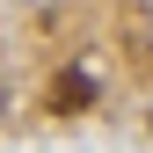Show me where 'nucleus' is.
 <instances>
[{"label":"nucleus","mask_w":153,"mask_h":153,"mask_svg":"<svg viewBox=\"0 0 153 153\" xmlns=\"http://www.w3.org/2000/svg\"><path fill=\"white\" fill-rule=\"evenodd\" d=\"M95 95H102V80H95V73H80V66H66L59 80H51L44 109H51V117H80V109H95Z\"/></svg>","instance_id":"nucleus-1"}]
</instances>
